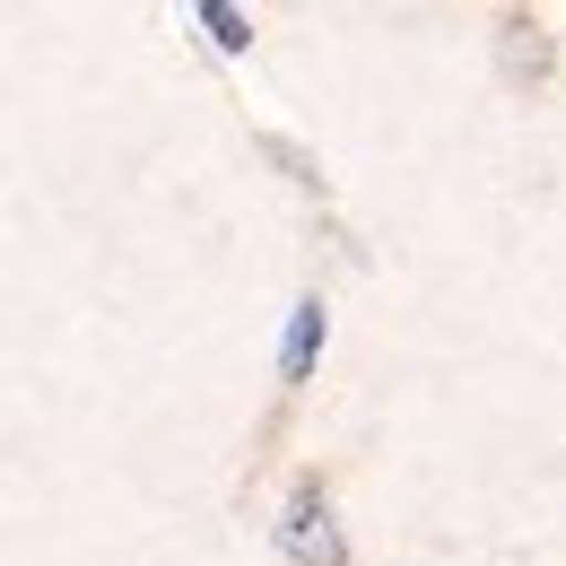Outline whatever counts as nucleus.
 <instances>
[{"label":"nucleus","mask_w":566,"mask_h":566,"mask_svg":"<svg viewBox=\"0 0 566 566\" xmlns=\"http://www.w3.org/2000/svg\"><path fill=\"white\" fill-rule=\"evenodd\" d=\"M296 532H287V549H296V566H340V541H332V514L314 505V489L296 496V514H287Z\"/></svg>","instance_id":"1"},{"label":"nucleus","mask_w":566,"mask_h":566,"mask_svg":"<svg viewBox=\"0 0 566 566\" xmlns=\"http://www.w3.org/2000/svg\"><path fill=\"white\" fill-rule=\"evenodd\" d=\"M314 332H323V305H296V332H287V375H305V357H314Z\"/></svg>","instance_id":"2"}]
</instances>
